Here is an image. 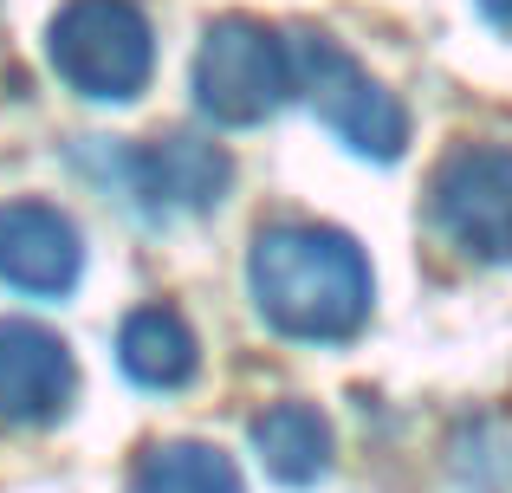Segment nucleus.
<instances>
[{"mask_svg": "<svg viewBox=\"0 0 512 493\" xmlns=\"http://www.w3.org/2000/svg\"><path fill=\"white\" fill-rule=\"evenodd\" d=\"M480 13H487L500 33H512V0H480Z\"/></svg>", "mask_w": 512, "mask_h": 493, "instance_id": "obj_12", "label": "nucleus"}, {"mask_svg": "<svg viewBox=\"0 0 512 493\" xmlns=\"http://www.w3.org/2000/svg\"><path fill=\"white\" fill-rule=\"evenodd\" d=\"M428 221L467 260H512V150L506 143H461L441 156L428 182Z\"/></svg>", "mask_w": 512, "mask_h": 493, "instance_id": "obj_5", "label": "nucleus"}, {"mask_svg": "<svg viewBox=\"0 0 512 493\" xmlns=\"http://www.w3.org/2000/svg\"><path fill=\"white\" fill-rule=\"evenodd\" d=\"M299 98V78H292V39L273 33L266 20L247 13H227L201 33L195 52V104L201 117L227 130H253L266 117H279Z\"/></svg>", "mask_w": 512, "mask_h": 493, "instance_id": "obj_2", "label": "nucleus"}, {"mask_svg": "<svg viewBox=\"0 0 512 493\" xmlns=\"http://www.w3.org/2000/svg\"><path fill=\"white\" fill-rule=\"evenodd\" d=\"M46 52L52 72L98 104H130L156 72V33L137 0H65Z\"/></svg>", "mask_w": 512, "mask_h": 493, "instance_id": "obj_3", "label": "nucleus"}, {"mask_svg": "<svg viewBox=\"0 0 512 493\" xmlns=\"http://www.w3.org/2000/svg\"><path fill=\"white\" fill-rule=\"evenodd\" d=\"M253 455L279 487H312L331 468V422L312 403H273L253 416Z\"/></svg>", "mask_w": 512, "mask_h": 493, "instance_id": "obj_10", "label": "nucleus"}, {"mask_svg": "<svg viewBox=\"0 0 512 493\" xmlns=\"http://www.w3.org/2000/svg\"><path fill=\"white\" fill-rule=\"evenodd\" d=\"M85 273V241L72 215L52 202H13L0 208V279L26 299H59Z\"/></svg>", "mask_w": 512, "mask_h": 493, "instance_id": "obj_8", "label": "nucleus"}, {"mask_svg": "<svg viewBox=\"0 0 512 493\" xmlns=\"http://www.w3.org/2000/svg\"><path fill=\"white\" fill-rule=\"evenodd\" d=\"M130 493H247V481L208 442H156V448H143Z\"/></svg>", "mask_w": 512, "mask_h": 493, "instance_id": "obj_11", "label": "nucleus"}, {"mask_svg": "<svg viewBox=\"0 0 512 493\" xmlns=\"http://www.w3.org/2000/svg\"><path fill=\"white\" fill-rule=\"evenodd\" d=\"M117 364H124V377L137 383V390L169 396V390H182V383H195L201 351H195V331H188L169 305H143V312H130L124 331H117Z\"/></svg>", "mask_w": 512, "mask_h": 493, "instance_id": "obj_9", "label": "nucleus"}, {"mask_svg": "<svg viewBox=\"0 0 512 493\" xmlns=\"http://www.w3.org/2000/svg\"><path fill=\"white\" fill-rule=\"evenodd\" d=\"M111 176H117L124 202L137 208L143 221H169V215H208V208L227 195V182H234V163H227L221 143L150 137V143L117 150Z\"/></svg>", "mask_w": 512, "mask_h": 493, "instance_id": "obj_6", "label": "nucleus"}, {"mask_svg": "<svg viewBox=\"0 0 512 493\" xmlns=\"http://www.w3.org/2000/svg\"><path fill=\"white\" fill-rule=\"evenodd\" d=\"M292 39V78H299V98L325 117V130L357 150L363 163H396L409 150V111L396 104V91H383L357 59L338 46L331 33L299 26Z\"/></svg>", "mask_w": 512, "mask_h": 493, "instance_id": "obj_4", "label": "nucleus"}, {"mask_svg": "<svg viewBox=\"0 0 512 493\" xmlns=\"http://www.w3.org/2000/svg\"><path fill=\"white\" fill-rule=\"evenodd\" d=\"M78 364L65 351L59 331L33 325V318H0V422L13 429H39L72 409Z\"/></svg>", "mask_w": 512, "mask_h": 493, "instance_id": "obj_7", "label": "nucleus"}, {"mask_svg": "<svg viewBox=\"0 0 512 493\" xmlns=\"http://www.w3.org/2000/svg\"><path fill=\"white\" fill-rule=\"evenodd\" d=\"M247 286L260 318L292 344H350L376 299L363 247L318 221L266 228L247 253Z\"/></svg>", "mask_w": 512, "mask_h": 493, "instance_id": "obj_1", "label": "nucleus"}]
</instances>
